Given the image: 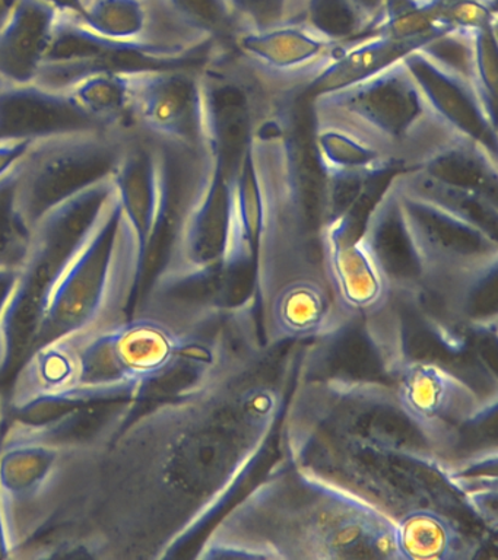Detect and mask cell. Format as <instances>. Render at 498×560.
<instances>
[{"label":"cell","mask_w":498,"mask_h":560,"mask_svg":"<svg viewBox=\"0 0 498 560\" xmlns=\"http://www.w3.org/2000/svg\"><path fill=\"white\" fill-rule=\"evenodd\" d=\"M303 24L339 44L354 42L370 31L369 22L351 0H310Z\"/></svg>","instance_id":"83f0119b"},{"label":"cell","mask_w":498,"mask_h":560,"mask_svg":"<svg viewBox=\"0 0 498 560\" xmlns=\"http://www.w3.org/2000/svg\"><path fill=\"white\" fill-rule=\"evenodd\" d=\"M426 43L422 39L393 38L380 34L361 35L339 47L331 65L304 88L305 95L312 100L323 92L364 81L391 68L396 61L404 60Z\"/></svg>","instance_id":"ffe728a7"},{"label":"cell","mask_w":498,"mask_h":560,"mask_svg":"<svg viewBox=\"0 0 498 560\" xmlns=\"http://www.w3.org/2000/svg\"><path fill=\"white\" fill-rule=\"evenodd\" d=\"M112 184L126 217L137 231L143 256L157 200L155 148L150 136L141 130L129 135L124 155L112 175Z\"/></svg>","instance_id":"44dd1931"},{"label":"cell","mask_w":498,"mask_h":560,"mask_svg":"<svg viewBox=\"0 0 498 560\" xmlns=\"http://www.w3.org/2000/svg\"><path fill=\"white\" fill-rule=\"evenodd\" d=\"M366 221L349 210L323 225V267L340 314L349 326L364 331L389 375L410 354L406 308L399 289L362 235Z\"/></svg>","instance_id":"ba28073f"},{"label":"cell","mask_w":498,"mask_h":560,"mask_svg":"<svg viewBox=\"0 0 498 560\" xmlns=\"http://www.w3.org/2000/svg\"><path fill=\"white\" fill-rule=\"evenodd\" d=\"M107 129L89 116L67 91L40 83L0 88V140H43Z\"/></svg>","instance_id":"ac0fdd59"},{"label":"cell","mask_w":498,"mask_h":560,"mask_svg":"<svg viewBox=\"0 0 498 560\" xmlns=\"http://www.w3.org/2000/svg\"><path fill=\"white\" fill-rule=\"evenodd\" d=\"M81 20L106 37L148 44L143 0H89Z\"/></svg>","instance_id":"484cf974"},{"label":"cell","mask_w":498,"mask_h":560,"mask_svg":"<svg viewBox=\"0 0 498 560\" xmlns=\"http://www.w3.org/2000/svg\"><path fill=\"white\" fill-rule=\"evenodd\" d=\"M86 2H89V0H84V4H85Z\"/></svg>","instance_id":"74e56055"},{"label":"cell","mask_w":498,"mask_h":560,"mask_svg":"<svg viewBox=\"0 0 498 560\" xmlns=\"http://www.w3.org/2000/svg\"><path fill=\"white\" fill-rule=\"evenodd\" d=\"M19 168L0 178V271L19 270L32 243L33 228L16 208Z\"/></svg>","instance_id":"4316f807"},{"label":"cell","mask_w":498,"mask_h":560,"mask_svg":"<svg viewBox=\"0 0 498 560\" xmlns=\"http://www.w3.org/2000/svg\"><path fill=\"white\" fill-rule=\"evenodd\" d=\"M323 346H268L257 313L167 396L139 400L108 442L89 497L49 534V559L164 560L204 536L277 454Z\"/></svg>","instance_id":"6da1fadb"},{"label":"cell","mask_w":498,"mask_h":560,"mask_svg":"<svg viewBox=\"0 0 498 560\" xmlns=\"http://www.w3.org/2000/svg\"><path fill=\"white\" fill-rule=\"evenodd\" d=\"M11 411L8 407L7 385L0 384V442L5 433L7 424L10 422Z\"/></svg>","instance_id":"e575fe53"},{"label":"cell","mask_w":498,"mask_h":560,"mask_svg":"<svg viewBox=\"0 0 498 560\" xmlns=\"http://www.w3.org/2000/svg\"><path fill=\"white\" fill-rule=\"evenodd\" d=\"M279 458L204 534L192 559L401 560L395 525L361 498Z\"/></svg>","instance_id":"7a4b0ae2"},{"label":"cell","mask_w":498,"mask_h":560,"mask_svg":"<svg viewBox=\"0 0 498 560\" xmlns=\"http://www.w3.org/2000/svg\"><path fill=\"white\" fill-rule=\"evenodd\" d=\"M413 2L417 3V4H422V3L430 2V0H413Z\"/></svg>","instance_id":"8d00e7d4"},{"label":"cell","mask_w":498,"mask_h":560,"mask_svg":"<svg viewBox=\"0 0 498 560\" xmlns=\"http://www.w3.org/2000/svg\"><path fill=\"white\" fill-rule=\"evenodd\" d=\"M472 44V85L478 91L489 112L497 114V26L475 31Z\"/></svg>","instance_id":"f546056e"},{"label":"cell","mask_w":498,"mask_h":560,"mask_svg":"<svg viewBox=\"0 0 498 560\" xmlns=\"http://www.w3.org/2000/svg\"><path fill=\"white\" fill-rule=\"evenodd\" d=\"M33 143L34 140H0V178L23 162Z\"/></svg>","instance_id":"1f68e13d"},{"label":"cell","mask_w":498,"mask_h":560,"mask_svg":"<svg viewBox=\"0 0 498 560\" xmlns=\"http://www.w3.org/2000/svg\"><path fill=\"white\" fill-rule=\"evenodd\" d=\"M395 182L405 195L435 206L498 238V203L475 192L441 183L421 170L396 174Z\"/></svg>","instance_id":"603a6c76"},{"label":"cell","mask_w":498,"mask_h":560,"mask_svg":"<svg viewBox=\"0 0 498 560\" xmlns=\"http://www.w3.org/2000/svg\"><path fill=\"white\" fill-rule=\"evenodd\" d=\"M58 9L46 0H14L0 21V88L36 82Z\"/></svg>","instance_id":"d6986e66"},{"label":"cell","mask_w":498,"mask_h":560,"mask_svg":"<svg viewBox=\"0 0 498 560\" xmlns=\"http://www.w3.org/2000/svg\"><path fill=\"white\" fill-rule=\"evenodd\" d=\"M147 42L173 56L209 46L234 47L246 33L231 0H143Z\"/></svg>","instance_id":"2e32d148"},{"label":"cell","mask_w":498,"mask_h":560,"mask_svg":"<svg viewBox=\"0 0 498 560\" xmlns=\"http://www.w3.org/2000/svg\"><path fill=\"white\" fill-rule=\"evenodd\" d=\"M152 140L155 148L157 200L150 236L142 256L138 298L169 265L209 164L205 148L190 149Z\"/></svg>","instance_id":"4fadbf2b"},{"label":"cell","mask_w":498,"mask_h":560,"mask_svg":"<svg viewBox=\"0 0 498 560\" xmlns=\"http://www.w3.org/2000/svg\"><path fill=\"white\" fill-rule=\"evenodd\" d=\"M415 170L498 203V156L470 140H449Z\"/></svg>","instance_id":"7402d4cb"},{"label":"cell","mask_w":498,"mask_h":560,"mask_svg":"<svg viewBox=\"0 0 498 560\" xmlns=\"http://www.w3.org/2000/svg\"><path fill=\"white\" fill-rule=\"evenodd\" d=\"M389 375L402 418L441 457L452 458L465 432L496 411V393H479L470 381L435 359L408 354Z\"/></svg>","instance_id":"9c48e42d"},{"label":"cell","mask_w":498,"mask_h":560,"mask_svg":"<svg viewBox=\"0 0 498 560\" xmlns=\"http://www.w3.org/2000/svg\"><path fill=\"white\" fill-rule=\"evenodd\" d=\"M63 91L107 129L137 130L130 117L129 73L91 74Z\"/></svg>","instance_id":"cb8c5ba5"},{"label":"cell","mask_w":498,"mask_h":560,"mask_svg":"<svg viewBox=\"0 0 498 560\" xmlns=\"http://www.w3.org/2000/svg\"><path fill=\"white\" fill-rule=\"evenodd\" d=\"M205 149L230 175L238 177L251 152L257 122L279 91L234 47L224 48L200 72Z\"/></svg>","instance_id":"7c38bea8"},{"label":"cell","mask_w":498,"mask_h":560,"mask_svg":"<svg viewBox=\"0 0 498 560\" xmlns=\"http://www.w3.org/2000/svg\"><path fill=\"white\" fill-rule=\"evenodd\" d=\"M46 2L58 9V11L72 12L81 16L85 12L84 0H46Z\"/></svg>","instance_id":"836d02e7"},{"label":"cell","mask_w":498,"mask_h":560,"mask_svg":"<svg viewBox=\"0 0 498 560\" xmlns=\"http://www.w3.org/2000/svg\"><path fill=\"white\" fill-rule=\"evenodd\" d=\"M305 86L275 92L252 139L262 219L255 253L257 306L329 291L322 257L327 174L314 143Z\"/></svg>","instance_id":"3957f363"},{"label":"cell","mask_w":498,"mask_h":560,"mask_svg":"<svg viewBox=\"0 0 498 560\" xmlns=\"http://www.w3.org/2000/svg\"><path fill=\"white\" fill-rule=\"evenodd\" d=\"M475 31H445L424 44L421 50L445 69L471 81Z\"/></svg>","instance_id":"4dcf8cb0"},{"label":"cell","mask_w":498,"mask_h":560,"mask_svg":"<svg viewBox=\"0 0 498 560\" xmlns=\"http://www.w3.org/2000/svg\"><path fill=\"white\" fill-rule=\"evenodd\" d=\"M340 46L303 22L246 31L234 42L235 51L278 90L308 86L331 65Z\"/></svg>","instance_id":"9a60e30c"},{"label":"cell","mask_w":498,"mask_h":560,"mask_svg":"<svg viewBox=\"0 0 498 560\" xmlns=\"http://www.w3.org/2000/svg\"><path fill=\"white\" fill-rule=\"evenodd\" d=\"M106 448L65 441L36 420L11 416L0 442V521L8 559L72 523Z\"/></svg>","instance_id":"277c9868"},{"label":"cell","mask_w":498,"mask_h":560,"mask_svg":"<svg viewBox=\"0 0 498 560\" xmlns=\"http://www.w3.org/2000/svg\"><path fill=\"white\" fill-rule=\"evenodd\" d=\"M310 0H231L246 31H268L304 21Z\"/></svg>","instance_id":"f1b7e54d"},{"label":"cell","mask_w":498,"mask_h":560,"mask_svg":"<svg viewBox=\"0 0 498 560\" xmlns=\"http://www.w3.org/2000/svg\"><path fill=\"white\" fill-rule=\"evenodd\" d=\"M0 559H8L5 536H3L2 521H0Z\"/></svg>","instance_id":"d590c367"},{"label":"cell","mask_w":498,"mask_h":560,"mask_svg":"<svg viewBox=\"0 0 498 560\" xmlns=\"http://www.w3.org/2000/svg\"><path fill=\"white\" fill-rule=\"evenodd\" d=\"M404 63L441 125L498 156L497 114L489 112L478 91L461 74L445 69L418 48Z\"/></svg>","instance_id":"e0dca14e"},{"label":"cell","mask_w":498,"mask_h":560,"mask_svg":"<svg viewBox=\"0 0 498 560\" xmlns=\"http://www.w3.org/2000/svg\"><path fill=\"white\" fill-rule=\"evenodd\" d=\"M112 191V179L100 183L50 209L33 226L27 256L0 298V384L10 383L32 352L51 283Z\"/></svg>","instance_id":"52a82bcc"},{"label":"cell","mask_w":498,"mask_h":560,"mask_svg":"<svg viewBox=\"0 0 498 560\" xmlns=\"http://www.w3.org/2000/svg\"><path fill=\"white\" fill-rule=\"evenodd\" d=\"M141 267L137 231L113 188L51 283L30 354L59 337L128 318Z\"/></svg>","instance_id":"5b68a950"},{"label":"cell","mask_w":498,"mask_h":560,"mask_svg":"<svg viewBox=\"0 0 498 560\" xmlns=\"http://www.w3.org/2000/svg\"><path fill=\"white\" fill-rule=\"evenodd\" d=\"M314 126L362 140L402 171L415 170L452 140L419 91L404 60L364 81L310 100Z\"/></svg>","instance_id":"8992f818"},{"label":"cell","mask_w":498,"mask_h":560,"mask_svg":"<svg viewBox=\"0 0 498 560\" xmlns=\"http://www.w3.org/2000/svg\"><path fill=\"white\" fill-rule=\"evenodd\" d=\"M132 131L99 129L36 140L16 183V208L25 222L33 228L62 201L112 179Z\"/></svg>","instance_id":"30bf717a"},{"label":"cell","mask_w":498,"mask_h":560,"mask_svg":"<svg viewBox=\"0 0 498 560\" xmlns=\"http://www.w3.org/2000/svg\"><path fill=\"white\" fill-rule=\"evenodd\" d=\"M351 2L360 9V12L369 22L370 31L374 30L386 15L387 0H351Z\"/></svg>","instance_id":"d6a6232c"},{"label":"cell","mask_w":498,"mask_h":560,"mask_svg":"<svg viewBox=\"0 0 498 560\" xmlns=\"http://www.w3.org/2000/svg\"><path fill=\"white\" fill-rule=\"evenodd\" d=\"M130 117L152 139L205 148L202 88L196 70L129 73Z\"/></svg>","instance_id":"5bb4252c"},{"label":"cell","mask_w":498,"mask_h":560,"mask_svg":"<svg viewBox=\"0 0 498 560\" xmlns=\"http://www.w3.org/2000/svg\"><path fill=\"white\" fill-rule=\"evenodd\" d=\"M221 47H205L185 56L165 55L141 42L106 37L91 30L80 15L58 11L54 34L37 83L67 90L95 73H135L147 70H196L202 72Z\"/></svg>","instance_id":"8fae6325"},{"label":"cell","mask_w":498,"mask_h":560,"mask_svg":"<svg viewBox=\"0 0 498 560\" xmlns=\"http://www.w3.org/2000/svg\"><path fill=\"white\" fill-rule=\"evenodd\" d=\"M314 143L327 174H374L386 170L404 173L374 148L332 127L314 126Z\"/></svg>","instance_id":"d4e9b609"}]
</instances>
